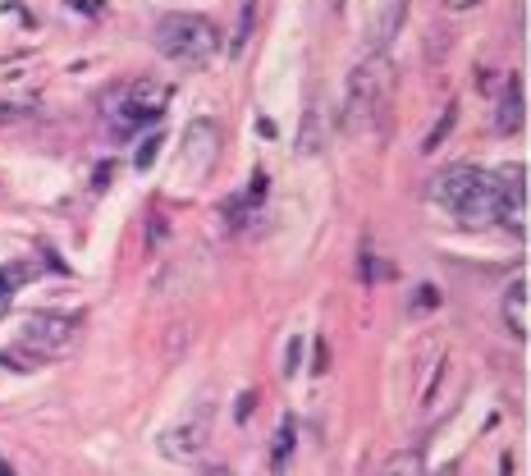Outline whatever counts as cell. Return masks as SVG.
<instances>
[{
	"instance_id": "4fadbf2b",
	"label": "cell",
	"mask_w": 531,
	"mask_h": 476,
	"mask_svg": "<svg viewBox=\"0 0 531 476\" xmlns=\"http://www.w3.org/2000/svg\"><path fill=\"white\" fill-rule=\"evenodd\" d=\"M156 142H161V138H156V133H147V138H142L138 156H133V161H138V170H147V165L156 161Z\"/></svg>"
},
{
	"instance_id": "6da1fadb",
	"label": "cell",
	"mask_w": 531,
	"mask_h": 476,
	"mask_svg": "<svg viewBox=\"0 0 531 476\" xmlns=\"http://www.w3.org/2000/svg\"><path fill=\"white\" fill-rule=\"evenodd\" d=\"M431 202L467 229L499 225V174L477 170V165H449L435 174Z\"/></svg>"
},
{
	"instance_id": "9a60e30c",
	"label": "cell",
	"mask_w": 531,
	"mask_h": 476,
	"mask_svg": "<svg viewBox=\"0 0 531 476\" xmlns=\"http://www.w3.org/2000/svg\"><path fill=\"white\" fill-rule=\"evenodd\" d=\"M5 303H10V275H0V312H5Z\"/></svg>"
},
{
	"instance_id": "5b68a950",
	"label": "cell",
	"mask_w": 531,
	"mask_h": 476,
	"mask_svg": "<svg viewBox=\"0 0 531 476\" xmlns=\"http://www.w3.org/2000/svg\"><path fill=\"white\" fill-rule=\"evenodd\" d=\"M376 74H380L376 60H367V65L353 74V87H348V124H353V129H367V124L380 119V101H385V92H380Z\"/></svg>"
},
{
	"instance_id": "7a4b0ae2",
	"label": "cell",
	"mask_w": 531,
	"mask_h": 476,
	"mask_svg": "<svg viewBox=\"0 0 531 476\" xmlns=\"http://www.w3.org/2000/svg\"><path fill=\"white\" fill-rule=\"evenodd\" d=\"M165 101H170V83H161V78L115 83L101 97V119L110 124L115 138H133L138 129H152L156 119L165 115Z\"/></svg>"
},
{
	"instance_id": "277c9868",
	"label": "cell",
	"mask_w": 531,
	"mask_h": 476,
	"mask_svg": "<svg viewBox=\"0 0 531 476\" xmlns=\"http://www.w3.org/2000/svg\"><path fill=\"white\" fill-rule=\"evenodd\" d=\"M78 330H83V316H65V312H37L19 325V348L33 362H55L78 344ZM28 362V367H33Z\"/></svg>"
},
{
	"instance_id": "3957f363",
	"label": "cell",
	"mask_w": 531,
	"mask_h": 476,
	"mask_svg": "<svg viewBox=\"0 0 531 476\" xmlns=\"http://www.w3.org/2000/svg\"><path fill=\"white\" fill-rule=\"evenodd\" d=\"M156 46L174 65H211L220 51V28L206 14H161Z\"/></svg>"
},
{
	"instance_id": "8fae6325",
	"label": "cell",
	"mask_w": 531,
	"mask_h": 476,
	"mask_svg": "<svg viewBox=\"0 0 531 476\" xmlns=\"http://www.w3.org/2000/svg\"><path fill=\"white\" fill-rule=\"evenodd\" d=\"M390 476H431V472H426V458L422 454H399L390 463Z\"/></svg>"
},
{
	"instance_id": "8992f818",
	"label": "cell",
	"mask_w": 531,
	"mask_h": 476,
	"mask_svg": "<svg viewBox=\"0 0 531 476\" xmlns=\"http://www.w3.org/2000/svg\"><path fill=\"white\" fill-rule=\"evenodd\" d=\"M206 440H211V412H202V417H188V422H179L174 431L161 435V454L170 458V463H197L206 449Z\"/></svg>"
},
{
	"instance_id": "9c48e42d",
	"label": "cell",
	"mask_w": 531,
	"mask_h": 476,
	"mask_svg": "<svg viewBox=\"0 0 531 476\" xmlns=\"http://www.w3.org/2000/svg\"><path fill=\"white\" fill-rule=\"evenodd\" d=\"M522 115H527V106H522V78L509 74L504 97H499V110H495V133H518L522 129Z\"/></svg>"
},
{
	"instance_id": "5bb4252c",
	"label": "cell",
	"mask_w": 531,
	"mask_h": 476,
	"mask_svg": "<svg viewBox=\"0 0 531 476\" xmlns=\"http://www.w3.org/2000/svg\"><path fill=\"white\" fill-rule=\"evenodd\" d=\"M298 357H303V339H293V344H289V362H284V371H289V376L298 371Z\"/></svg>"
},
{
	"instance_id": "52a82bcc",
	"label": "cell",
	"mask_w": 531,
	"mask_h": 476,
	"mask_svg": "<svg viewBox=\"0 0 531 476\" xmlns=\"http://www.w3.org/2000/svg\"><path fill=\"white\" fill-rule=\"evenodd\" d=\"M499 225H509L513 234H527V174L518 165L499 174Z\"/></svg>"
},
{
	"instance_id": "30bf717a",
	"label": "cell",
	"mask_w": 531,
	"mask_h": 476,
	"mask_svg": "<svg viewBox=\"0 0 531 476\" xmlns=\"http://www.w3.org/2000/svg\"><path fill=\"white\" fill-rule=\"evenodd\" d=\"M293 444H298V422H293V417H284V422H280V435H275V454H271V467H275V472H284V467H289Z\"/></svg>"
},
{
	"instance_id": "2e32d148",
	"label": "cell",
	"mask_w": 531,
	"mask_h": 476,
	"mask_svg": "<svg viewBox=\"0 0 531 476\" xmlns=\"http://www.w3.org/2000/svg\"><path fill=\"white\" fill-rule=\"evenodd\" d=\"M445 5H449V10H477L481 0H445Z\"/></svg>"
},
{
	"instance_id": "ba28073f",
	"label": "cell",
	"mask_w": 531,
	"mask_h": 476,
	"mask_svg": "<svg viewBox=\"0 0 531 476\" xmlns=\"http://www.w3.org/2000/svg\"><path fill=\"white\" fill-rule=\"evenodd\" d=\"M499 312H504V325H509V335H513V339H527V335H531V284H527V275L509 280Z\"/></svg>"
},
{
	"instance_id": "ac0fdd59",
	"label": "cell",
	"mask_w": 531,
	"mask_h": 476,
	"mask_svg": "<svg viewBox=\"0 0 531 476\" xmlns=\"http://www.w3.org/2000/svg\"><path fill=\"white\" fill-rule=\"evenodd\" d=\"M0 476H14V472H10V463H5V458H0Z\"/></svg>"
},
{
	"instance_id": "7c38bea8",
	"label": "cell",
	"mask_w": 531,
	"mask_h": 476,
	"mask_svg": "<svg viewBox=\"0 0 531 476\" xmlns=\"http://www.w3.org/2000/svg\"><path fill=\"white\" fill-rule=\"evenodd\" d=\"M454 115H458V110H454V106H449V110H445V115H440V124H435V129H431V138H426V142H422V152H440V142H445V133H449V129H454Z\"/></svg>"
},
{
	"instance_id": "e0dca14e",
	"label": "cell",
	"mask_w": 531,
	"mask_h": 476,
	"mask_svg": "<svg viewBox=\"0 0 531 476\" xmlns=\"http://www.w3.org/2000/svg\"><path fill=\"white\" fill-rule=\"evenodd\" d=\"M206 476H234L229 467H206Z\"/></svg>"
}]
</instances>
